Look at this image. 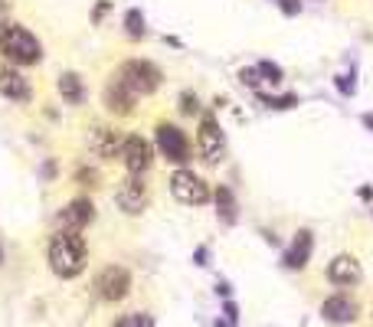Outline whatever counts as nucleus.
<instances>
[{"label":"nucleus","instance_id":"obj_1","mask_svg":"<svg viewBox=\"0 0 373 327\" xmlns=\"http://www.w3.org/2000/svg\"><path fill=\"white\" fill-rule=\"evenodd\" d=\"M89 265V245L82 233H63L59 229L49 239V269L56 278H79Z\"/></svg>","mask_w":373,"mask_h":327},{"label":"nucleus","instance_id":"obj_2","mask_svg":"<svg viewBox=\"0 0 373 327\" xmlns=\"http://www.w3.org/2000/svg\"><path fill=\"white\" fill-rule=\"evenodd\" d=\"M0 53L13 65H37L39 56H43V46L27 27L0 20Z\"/></svg>","mask_w":373,"mask_h":327},{"label":"nucleus","instance_id":"obj_3","mask_svg":"<svg viewBox=\"0 0 373 327\" xmlns=\"http://www.w3.org/2000/svg\"><path fill=\"white\" fill-rule=\"evenodd\" d=\"M115 79L122 85H128V89L141 98V95H151L161 89L164 72L151 63V59H128V63H122L115 69Z\"/></svg>","mask_w":373,"mask_h":327},{"label":"nucleus","instance_id":"obj_4","mask_svg":"<svg viewBox=\"0 0 373 327\" xmlns=\"http://www.w3.org/2000/svg\"><path fill=\"white\" fill-rule=\"evenodd\" d=\"M167 184H171L174 200H177V203H183V206H203V203H210V200H213L210 184H207L203 177H197V174H193V170H187V167L174 170Z\"/></svg>","mask_w":373,"mask_h":327},{"label":"nucleus","instance_id":"obj_5","mask_svg":"<svg viewBox=\"0 0 373 327\" xmlns=\"http://www.w3.org/2000/svg\"><path fill=\"white\" fill-rule=\"evenodd\" d=\"M197 148H200V158L207 167H216L226 154V138H223V128L216 122L213 112L200 115V131H197Z\"/></svg>","mask_w":373,"mask_h":327},{"label":"nucleus","instance_id":"obj_6","mask_svg":"<svg viewBox=\"0 0 373 327\" xmlns=\"http://www.w3.org/2000/svg\"><path fill=\"white\" fill-rule=\"evenodd\" d=\"M131 291V271L124 265H105L96 275V295L102 301H122Z\"/></svg>","mask_w":373,"mask_h":327},{"label":"nucleus","instance_id":"obj_7","mask_svg":"<svg viewBox=\"0 0 373 327\" xmlns=\"http://www.w3.org/2000/svg\"><path fill=\"white\" fill-rule=\"evenodd\" d=\"M122 160L131 177H144L154 164V148L141 134H128V138H124V148H122Z\"/></svg>","mask_w":373,"mask_h":327},{"label":"nucleus","instance_id":"obj_8","mask_svg":"<svg viewBox=\"0 0 373 327\" xmlns=\"http://www.w3.org/2000/svg\"><path fill=\"white\" fill-rule=\"evenodd\" d=\"M157 148H161V154L171 160V164H187V160H190V144L183 138V131L171 122L157 124Z\"/></svg>","mask_w":373,"mask_h":327},{"label":"nucleus","instance_id":"obj_9","mask_svg":"<svg viewBox=\"0 0 373 327\" xmlns=\"http://www.w3.org/2000/svg\"><path fill=\"white\" fill-rule=\"evenodd\" d=\"M92 219H96V206H92V200H86V196L69 200V203L59 210V216H56V223H59L63 233H82Z\"/></svg>","mask_w":373,"mask_h":327},{"label":"nucleus","instance_id":"obj_10","mask_svg":"<svg viewBox=\"0 0 373 327\" xmlns=\"http://www.w3.org/2000/svg\"><path fill=\"white\" fill-rule=\"evenodd\" d=\"M148 200H151L148 184H144L141 177H131V174H128V180H122V187H118V193H115L118 210L128 216L144 213V210H148Z\"/></svg>","mask_w":373,"mask_h":327},{"label":"nucleus","instance_id":"obj_11","mask_svg":"<svg viewBox=\"0 0 373 327\" xmlns=\"http://www.w3.org/2000/svg\"><path fill=\"white\" fill-rule=\"evenodd\" d=\"M122 148H124V138L115 128H108V124H92L89 128V150L96 158L115 160V158H122Z\"/></svg>","mask_w":373,"mask_h":327},{"label":"nucleus","instance_id":"obj_12","mask_svg":"<svg viewBox=\"0 0 373 327\" xmlns=\"http://www.w3.org/2000/svg\"><path fill=\"white\" fill-rule=\"evenodd\" d=\"M357 314H360V304L351 295H331L321 304V318L327 324H351V321H357Z\"/></svg>","mask_w":373,"mask_h":327},{"label":"nucleus","instance_id":"obj_13","mask_svg":"<svg viewBox=\"0 0 373 327\" xmlns=\"http://www.w3.org/2000/svg\"><path fill=\"white\" fill-rule=\"evenodd\" d=\"M327 281H334V285H341V288H347V285H357L360 281V275H364V269H360V262L354 259V255H334V259L327 262L325 269Z\"/></svg>","mask_w":373,"mask_h":327},{"label":"nucleus","instance_id":"obj_14","mask_svg":"<svg viewBox=\"0 0 373 327\" xmlns=\"http://www.w3.org/2000/svg\"><path fill=\"white\" fill-rule=\"evenodd\" d=\"M0 95L10 102H30V79L23 72H17V65H0Z\"/></svg>","mask_w":373,"mask_h":327},{"label":"nucleus","instance_id":"obj_15","mask_svg":"<svg viewBox=\"0 0 373 327\" xmlns=\"http://www.w3.org/2000/svg\"><path fill=\"white\" fill-rule=\"evenodd\" d=\"M311 249H315V236L308 233V229H298L295 239H292V245L285 249V255H282V265L292 271L305 269L308 259H311Z\"/></svg>","mask_w":373,"mask_h":327},{"label":"nucleus","instance_id":"obj_16","mask_svg":"<svg viewBox=\"0 0 373 327\" xmlns=\"http://www.w3.org/2000/svg\"><path fill=\"white\" fill-rule=\"evenodd\" d=\"M134 102H138V95L131 92V89H128V85H122L115 79V75H112V82L105 85V108L112 115H131L134 112Z\"/></svg>","mask_w":373,"mask_h":327},{"label":"nucleus","instance_id":"obj_17","mask_svg":"<svg viewBox=\"0 0 373 327\" xmlns=\"http://www.w3.org/2000/svg\"><path fill=\"white\" fill-rule=\"evenodd\" d=\"M59 95L66 105H82L86 102V82L79 72H63L59 75Z\"/></svg>","mask_w":373,"mask_h":327},{"label":"nucleus","instance_id":"obj_18","mask_svg":"<svg viewBox=\"0 0 373 327\" xmlns=\"http://www.w3.org/2000/svg\"><path fill=\"white\" fill-rule=\"evenodd\" d=\"M213 203H216V216H220V223H226V226L236 223V196H233V190L226 187V184L213 190Z\"/></svg>","mask_w":373,"mask_h":327},{"label":"nucleus","instance_id":"obj_19","mask_svg":"<svg viewBox=\"0 0 373 327\" xmlns=\"http://www.w3.org/2000/svg\"><path fill=\"white\" fill-rule=\"evenodd\" d=\"M124 33L131 39H144L148 37V27H144V13L138 7H131L128 13H124Z\"/></svg>","mask_w":373,"mask_h":327},{"label":"nucleus","instance_id":"obj_20","mask_svg":"<svg viewBox=\"0 0 373 327\" xmlns=\"http://www.w3.org/2000/svg\"><path fill=\"white\" fill-rule=\"evenodd\" d=\"M262 102L268 105V108H275V112H288V108H295L298 105V95H259Z\"/></svg>","mask_w":373,"mask_h":327},{"label":"nucleus","instance_id":"obj_21","mask_svg":"<svg viewBox=\"0 0 373 327\" xmlns=\"http://www.w3.org/2000/svg\"><path fill=\"white\" fill-rule=\"evenodd\" d=\"M112 327H154V318L144 311H131V314H122Z\"/></svg>","mask_w":373,"mask_h":327},{"label":"nucleus","instance_id":"obj_22","mask_svg":"<svg viewBox=\"0 0 373 327\" xmlns=\"http://www.w3.org/2000/svg\"><path fill=\"white\" fill-rule=\"evenodd\" d=\"M334 85H337V92H341V95H347V98H351V95L357 92L354 72H341V75H334Z\"/></svg>","mask_w":373,"mask_h":327},{"label":"nucleus","instance_id":"obj_23","mask_svg":"<svg viewBox=\"0 0 373 327\" xmlns=\"http://www.w3.org/2000/svg\"><path fill=\"white\" fill-rule=\"evenodd\" d=\"M256 69H259V75H266V82H282V65H275V63H268V59H262Z\"/></svg>","mask_w":373,"mask_h":327},{"label":"nucleus","instance_id":"obj_24","mask_svg":"<svg viewBox=\"0 0 373 327\" xmlns=\"http://www.w3.org/2000/svg\"><path fill=\"white\" fill-rule=\"evenodd\" d=\"M181 112L183 115H200V98H197V92L187 89V92L181 95Z\"/></svg>","mask_w":373,"mask_h":327},{"label":"nucleus","instance_id":"obj_25","mask_svg":"<svg viewBox=\"0 0 373 327\" xmlns=\"http://www.w3.org/2000/svg\"><path fill=\"white\" fill-rule=\"evenodd\" d=\"M79 180H82V184H86V187H96L98 184V174L92 167H79V174H76Z\"/></svg>","mask_w":373,"mask_h":327},{"label":"nucleus","instance_id":"obj_26","mask_svg":"<svg viewBox=\"0 0 373 327\" xmlns=\"http://www.w3.org/2000/svg\"><path fill=\"white\" fill-rule=\"evenodd\" d=\"M240 79H242L246 85H252V89H256V85L262 82V75H259V69H256V65H252V69H242V72H240Z\"/></svg>","mask_w":373,"mask_h":327},{"label":"nucleus","instance_id":"obj_27","mask_svg":"<svg viewBox=\"0 0 373 327\" xmlns=\"http://www.w3.org/2000/svg\"><path fill=\"white\" fill-rule=\"evenodd\" d=\"M278 7H282V10H285V13H288V17H295V13H298V10H301V0H278Z\"/></svg>","mask_w":373,"mask_h":327},{"label":"nucleus","instance_id":"obj_28","mask_svg":"<svg viewBox=\"0 0 373 327\" xmlns=\"http://www.w3.org/2000/svg\"><path fill=\"white\" fill-rule=\"evenodd\" d=\"M108 7H112V4H108V0H102V4H98V10H92V23H98V20L105 17Z\"/></svg>","mask_w":373,"mask_h":327},{"label":"nucleus","instance_id":"obj_29","mask_svg":"<svg viewBox=\"0 0 373 327\" xmlns=\"http://www.w3.org/2000/svg\"><path fill=\"white\" fill-rule=\"evenodd\" d=\"M207 255H210V249H207V245H200V249L193 252V259H197V265H207Z\"/></svg>","mask_w":373,"mask_h":327},{"label":"nucleus","instance_id":"obj_30","mask_svg":"<svg viewBox=\"0 0 373 327\" xmlns=\"http://www.w3.org/2000/svg\"><path fill=\"white\" fill-rule=\"evenodd\" d=\"M226 314H230V324H236V318H240V311H236V304H233V301L226 304Z\"/></svg>","mask_w":373,"mask_h":327},{"label":"nucleus","instance_id":"obj_31","mask_svg":"<svg viewBox=\"0 0 373 327\" xmlns=\"http://www.w3.org/2000/svg\"><path fill=\"white\" fill-rule=\"evenodd\" d=\"M230 285H226V281H220V285H216V295H223V298H230Z\"/></svg>","mask_w":373,"mask_h":327},{"label":"nucleus","instance_id":"obj_32","mask_svg":"<svg viewBox=\"0 0 373 327\" xmlns=\"http://www.w3.org/2000/svg\"><path fill=\"white\" fill-rule=\"evenodd\" d=\"M7 10H10V4H7V0H0V20H4V13H7Z\"/></svg>","mask_w":373,"mask_h":327},{"label":"nucleus","instance_id":"obj_33","mask_svg":"<svg viewBox=\"0 0 373 327\" xmlns=\"http://www.w3.org/2000/svg\"><path fill=\"white\" fill-rule=\"evenodd\" d=\"M360 122H364L367 128H373V115H364V118H360Z\"/></svg>","mask_w":373,"mask_h":327},{"label":"nucleus","instance_id":"obj_34","mask_svg":"<svg viewBox=\"0 0 373 327\" xmlns=\"http://www.w3.org/2000/svg\"><path fill=\"white\" fill-rule=\"evenodd\" d=\"M0 262H4V252H0Z\"/></svg>","mask_w":373,"mask_h":327}]
</instances>
